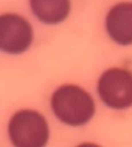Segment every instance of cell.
Returning a JSON list of instances; mask_svg holds the SVG:
<instances>
[{
    "label": "cell",
    "mask_w": 132,
    "mask_h": 147,
    "mask_svg": "<svg viewBox=\"0 0 132 147\" xmlns=\"http://www.w3.org/2000/svg\"><path fill=\"white\" fill-rule=\"evenodd\" d=\"M49 106L59 122L70 127H80L88 124L96 111L92 94L80 85L62 84L51 94Z\"/></svg>",
    "instance_id": "1"
},
{
    "label": "cell",
    "mask_w": 132,
    "mask_h": 147,
    "mask_svg": "<svg viewBox=\"0 0 132 147\" xmlns=\"http://www.w3.org/2000/svg\"><path fill=\"white\" fill-rule=\"evenodd\" d=\"M8 139L13 147H46L51 138L47 118L38 110H16L7 125Z\"/></svg>",
    "instance_id": "2"
},
{
    "label": "cell",
    "mask_w": 132,
    "mask_h": 147,
    "mask_svg": "<svg viewBox=\"0 0 132 147\" xmlns=\"http://www.w3.org/2000/svg\"><path fill=\"white\" fill-rule=\"evenodd\" d=\"M96 93L101 102L112 110L132 107V71L122 67H110L98 78Z\"/></svg>",
    "instance_id": "3"
},
{
    "label": "cell",
    "mask_w": 132,
    "mask_h": 147,
    "mask_svg": "<svg viewBox=\"0 0 132 147\" xmlns=\"http://www.w3.org/2000/svg\"><path fill=\"white\" fill-rule=\"evenodd\" d=\"M34 40V30L28 18L17 13L0 15V51L8 55L26 53Z\"/></svg>",
    "instance_id": "4"
},
{
    "label": "cell",
    "mask_w": 132,
    "mask_h": 147,
    "mask_svg": "<svg viewBox=\"0 0 132 147\" xmlns=\"http://www.w3.org/2000/svg\"><path fill=\"white\" fill-rule=\"evenodd\" d=\"M104 30L112 42L118 46L132 45V1L112 5L104 16Z\"/></svg>",
    "instance_id": "5"
},
{
    "label": "cell",
    "mask_w": 132,
    "mask_h": 147,
    "mask_svg": "<svg viewBox=\"0 0 132 147\" xmlns=\"http://www.w3.org/2000/svg\"><path fill=\"white\" fill-rule=\"evenodd\" d=\"M32 15L45 25H59L71 13V0H29Z\"/></svg>",
    "instance_id": "6"
},
{
    "label": "cell",
    "mask_w": 132,
    "mask_h": 147,
    "mask_svg": "<svg viewBox=\"0 0 132 147\" xmlns=\"http://www.w3.org/2000/svg\"><path fill=\"white\" fill-rule=\"evenodd\" d=\"M75 147H102L101 145L96 144V142H92V141H84V142H80L78 144L77 146Z\"/></svg>",
    "instance_id": "7"
}]
</instances>
